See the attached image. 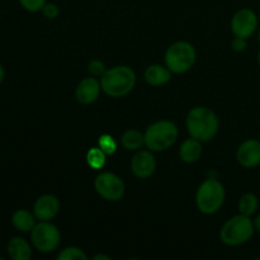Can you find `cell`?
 Segmentation results:
<instances>
[{"mask_svg":"<svg viewBox=\"0 0 260 260\" xmlns=\"http://www.w3.org/2000/svg\"><path fill=\"white\" fill-rule=\"evenodd\" d=\"M218 122L215 112L206 107H197L192 109L187 116V128L193 139L201 142L210 141L217 134Z\"/></svg>","mask_w":260,"mask_h":260,"instance_id":"6da1fadb","label":"cell"},{"mask_svg":"<svg viewBox=\"0 0 260 260\" xmlns=\"http://www.w3.org/2000/svg\"><path fill=\"white\" fill-rule=\"evenodd\" d=\"M136 84L135 71L128 66H116L104 73L101 78V86L104 93L112 98H121L131 93Z\"/></svg>","mask_w":260,"mask_h":260,"instance_id":"7a4b0ae2","label":"cell"},{"mask_svg":"<svg viewBox=\"0 0 260 260\" xmlns=\"http://www.w3.org/2000/svg\"><path fill=\"white\" fill-rule=\"evenodd\" d=\"M145 145L150 151H164L178 139V127L172 121H159L147 127Z\"/></svg>","mask_w":260,"mask_h":260,"instance_id":"3957f363","label":"cell"},{"mask_svg":"<svg viewBox=\"0 0 260 260\" xmlns=\"http://www.w3.org/2000/svg\"><path fill=\"white\" fill-rule=\"evenodd\" d=\"M254 231L255 229H254V223L250 217L240 213V215L230 218L222 226L220 238L226 245L238 246L250 240Z\"/></svg>","mask_w":260,"mask_h":260,"instance_id":"277c9868","label":"cell"},{"mask_svg":"<svg viewBox=\"0 0 260 260\" xmlns=\"http://www.w3.org/2000/svg\"><path fill=\"white\" fill-rule=\"evenodd\" d=\"M225 201V188L218 180L207 179L200 185L196 196L198 210L206 215L216 213Z\"/></svg>","mask_w":260,"mask_h":260,"instance_id":"5b68a950","label":"cell"},{"mask_svg":"<svg viewBox=\"0 0 260 260\" xmlns=\"http://www.w3.org/2000/svg\"><path fill=\"white\" fill-rule=\"evenodd\" d=\"M196 62V50L188 42H175L165 52L167 68L174 74L187 73Z\"/></svg>","mask_w":260,"mask_h":260,"instance_id":"8992f818","label":"cell"},{"mask_svg":"<svg viewBox=\"0 0 260 260\" xmlns=\"http://www.w3.org/2000/svg\"><path fill=\"white\" fill-rule=\"evenodd\" d=\"M60 231L48 221H41L30 231V240L35 248L42 253L53 251L60 244Z\"/></svg>","mask_w":260,"mask_h":260,"instance_id":"52a82bcc","label":"cell"},{"mask_svg":"<svg viewBox=\"0 0 260 260\" xmlns=\"http://www.w3.org/2000/svg\"><path fill=\"white\" fill-rule=\"evenodd\" d=\"M94 187L98 194L104 200L116 202L119 201L124 194V184L118 175L113 173H101L95 178Z\"/></svg>","mask_w":260,"mask_h":260,"instance_id":"ba28073f","label":"cell"},{"mask_svg":"<svg viewBox=\"0 0 260 260\" xmlns=\"http://www.w3.org/2000/svg\"><path fill=\"white\" fill-rule=\"evenodd\" d=\"M258 28V17L251 9L244 8L235 13L231 20V30L235 37L249 38Z\"/></svg>","mask_w":260,"mask_h":260,"instance_id":"9c48e42d","label":"cell"},{"mask_svg":"<svg viewBox=\"0 0 260 260\" xmlns=\"http://www.w3.org/2000/svg\"><path fill=\"white\" fill-rule=\"evenodd\" d=\"M238 161L244 168H255L260 165V141L259 140H246L239 146Z\"/></svg>","mask_w":260,"mask_h":260,"instance_id":"30bf717a","label":"cell"},{"mask_svg":"<svg viewBox=\"0 0 260 260\" xmlns=\"http://www.w3.org/2000/svg\"><path fill=\"white\" fill-rule=\"evenodd\" d=\"M131 169L134 174L140 179H146L154 174L156 169V161L152 154L147 150L137 152L131 160Z\"/></svg>","mask_w":260,"mask_h":260,"instance_id":"8fae6325","label":"cell"},{"mask_svg":"<svg viewBox=\"0 0 260 260\" xmlns=\"http://www.w3.org/2000/svg\"><path fill=\"white\" fill-rule=\"evenodd\" d=\"M60 211V202L55 196L45 194L36 201L33 206V213L40 221H50Z\"/></svg>","mask_w":260,"mask_h":260,"instance_id":"7c38bea8","label":"cell"},{"mask_svg":"<svg viewBox=\"0 0 260 260\" xmlns=\"http://www.w3.org/2000/svg\"><path fill=\"white\" fill-rule=\"evenodd\" d=\"M101 83L95 78H85L79 83L76 88V99L81 104H91L99 98Z\"/></svg>","mask_w":260,"mask_h":260,"instance_id":"4fadbf2b","label":"cell"},{"mask_svg":"<svg viewBox=\"0 0 260 260\" xmlns=\"http://www.w3.org/2000/svg\"><path fill=\"white\" fill-rule=\"evenodd\" d=\"M172 71L161 65H151L145 71V80L152 86H160L167 84L172 78Z\"/></svg>","mask_w":260,"mask_h":260,"instance_id":"5bb4252c","label":"cell"},{"mask_svg":"<svg viewBox=\"0 0 260 260\" xmlns=\"http://www.w3.org/2000/svg\"><path fill=\"white\" fill-rule=\"evenodd\" d=\"M7 250L13 260H28L32 256V249L23 238H13L9 240Z\"/></svg>","mask_w":260,"mask_h":260,"instance_id":"9a60e30c","label":"cell"},{"mask_svg":"<svg viewBox=\"0 0 260 260\" xmlns=\"http://www.w3.org/2000/svg\"><path fill=\"white\" fill-rule=\"evenodd\" d=\"M180 159L184 162H196L200 160L201 155H202V146H201V141L196 139H188L182 144L179 150Z\"/></svg>","mask_w":260,"mask_h":260,"instance_id":"2e32d148","label":"cell"},{"mask_svg":"<svg viewBox=\"0 0 260 260\" xmlns=\"http://www.w3.org/2000/svg\"><path fill=\"white\" fill-rule=\"evenodd\" d=\"M35 215L29 212L27 210H17L12 216V223L18 231L20 233H30L32 229L35 228Z\"/></svg>","mask_w":260,"mask_h":260,"instance_id":"e0dca14e","label":"cell"},{"mask_svg":"<svg viewBox=\"0 0 260 260\" xmlns=\"http://www.w3.org/2000/svg\"><path fill=\"white\" fill-rule=\"evenodd\" d=\"M121 141L124 149L129 150V151H136V150L141 149L142 145L145 144V137L137 129H128L123 134Z\"/></svg>","mask_w":260,"mask_h":260,"instance_id":"ac0fdd59","label":"cell"},{"mask_svg":"<svg viewBox=\"0 0 260 260\" xmlns=\"http://www.w3.org/2000/svg\"><path fill=\"white\" fill-rule=\"evenodd\" d=\"M259 208V200L253 193H246L239 201V211L245 216H253Z\"/></svg>","mask_w":260,"mask_h":260,"instance_id":"d6986e66","label":"cell"},{"mask_svg":"<svg viewBox=\"0 0 260 260\" xmlns=\"http://www.w3.org/2000/svg\"><path fill=\"white\" fill-rule=\"evenodd\" d=\"M106 152L101 149V147H93L86 154V161H88L89 167L93 169L98 170L102 169L106 164Z\"/></svg>","mask_w":260,"mask_h":260,"instance_id":"ffe728a7","label":"cell"},{"mask_svg":"<svg viewBox=\"0 0 260 260\" xmlns=\"http://www.w3.org/2000/svg\"><path fill=\"white\" fill-rule=\"evenodd\" d=\"M58 260H86L88 256L79 248H66L57 255Z\"/></svg>","mask_w":260,"mask_h":260,"instance_id":"44dd1931","label":"cell"},{"mask_svg":"<svg viewBox=\"0 0 260 260\" xmlns=\"http://www.w3.org/2000/svg\"><path fill=\"white\" fill-rule=\"evenodd\" d=\"M98 142H99V147H101L107 155H112L116 152L117 144L111 135H102V136L99 137Z\"/></svg>","mask_w":260,"mask_h":260,"instance_id":"7402d4cb","label":"cell"},{"mask_svg":"<svg viewBox=\"0 0 260 260\" xmlns=\"http://www.w3.org/2000/svg\"><path fill=\"white\" fill-rule=\"evenodd\" d=\"M19 3L27 12L36 13L42 10L46 4V0H19Z\"/></svg>","mask_w":260,"mask_h":260,"instance_id":"603a6c76","label":"cell"},{"mask_svg":"<svg viewBox=\"0 0 260 260\" xmlns=\"http://www.w3.org/2000/svg\"><path fill=\"white\" fill-rule=\"evenodd\" d=\"M88 70H89V73H90L93 76H101V78H102V76L104 75V73L107 71V69H106V65H104L102 61L93 60V61H90V62H89Z\"/></svg>","mask_w":260,"mask_h":260,"instance_id":"cb8c5ba5","label":"cell"},{"mask_svg":"<svg viewBox=\"0 0 260 260\" xmlns=\"http://www.w3.org/2000/svg\"><path fill=\"white\" fill-rule=\"evenodd\" d=\"M42 12L46 18H48V19H55L58 15V13H60V9H58V7L55 3H46L45 7L42 8Z\"/></svg>","mask_w":260,"mask_h":260,"instance_id":"d4e9b609","label":"cell"},{"mask_svg":"<svg viewBox=\"0 0 260 260\" xmlns=\"http://www.w3.org/2000/svg\"><path fill=\"white\" fill-rule=\"evenodd\" d=\"M231 47H233V50L236 51V52H243V51H245L246 47H248L246 38L235 37L233 42H231Z\"/></svg>","mask_w":260,"mask_h":260,"instance_id":"484cf974","label":"cell"},{"mask_svg":"<svg viewBox=\"0 0 260 260\" xmlns=\"http://www.w3.org/2000/svg\"><path fill=\"white\" fill-rule=\"evenodd\" d=\"M253 223H254V229H255L258 233H260V215L256 216L255 220L253 221Z\"/></svg>","mask_w":260,"mask_h":260,"instance_id":"4316f807","label":"cell"},{"mask_svg":"<svg viewBox=\"0 0 260 260\" xmlns=\"http://www.w3.org/2000/svg\"><path fill=\"white\" fill-rule=\"evenodd\" d=\"M4 78H5V70H4V68L2 66V63H0V84L3 83Z\"/></svg>","mask_w":260,"mask_h":260,"instance_id":"83f0119b","label":"cell"},{"mask_svg":"<svg viewBox=\"0 0 260 260\" xmlns=\"http://www.w3.org/2000/svg\"><path fill=\"white\" fill-rule=\"evenodd\" d=\"M94 260H98V259H104V260H109L111 258H109V256H107V255H95L93 258Z\"/></svg>","mask_w":260,"mask_h":260,"instance_id":"f1b7e54d","label":"cell"},{"mask_svg":"<svg viewBox=\"0 0 260 260\" xmlns=\"http://www.w3.org/2000/svg\"><path fill=\"white\" fill-rule=\"evenodd\" d=\"M258 62H259V65H260V51H259V55H258Z\"/></svg>","mask_w":260,"mask_h":260,"instance_id":"f546056e","label":"cell"},{"mask_svg":"<svg viewBox=\"0 0 260 260\" xmlns=\"http://www.w3.org/2000/svg\"><path fill=\"white\" fill-rule=\"evenodd\" d=\"M258 41H259V43H260V32H259V35H258Z\"/></svg>","mask_w":260,"mask_h":260,"instance_id":"4dcf8cb0","label":"cell"},{"mask_svg":"<svg viewBox=\"0 0 260 260\" xmlns=\"http://www.w3.org/2000/svg\"><path fill=\"white\" fill-rule=\"evenodd\" d=\"M0 260H3V258H0Z\"/></svg>","mask_w":260,"mask_h":260,"instance_id":"1f68e13d","label":"cell"},{"mask_svg":"<svg viewBox=\"0 0 260 260\" xmlns=\"http://www.w3.org/2000/svg\"><path fill=\"white\" fill-rule=\"evenodd\" d=\"M259 17H260V15H259Z\"/></svg>","mask_w":260,"mask_h":260,"instance_id":"d6a6232c","label":"cell"}]
</instances>
